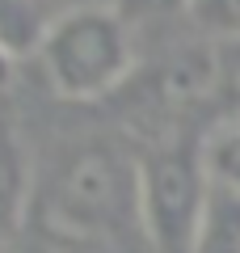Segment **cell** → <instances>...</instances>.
<instances>
[{"label": "cell", "mask_w": 240, "mask_h": 253, "mask_svg": "<svg viewBox=\"0 0 240 253\" xmlns=\"http://www.w3.org/2000/svg\"><path fill=\"white\" fill-rule=\"evenodd\" d=\"M55 13H46L38 0H0V51L17 59L26 51H38L42 30Z\"/></svg>", "instance_id": "52a82bcc"}, {"label": "cell", "mask_w": 240, "mask_h": 253, "mask_svg": "<svg viewBox=\"0 0 240 253\" xmlns=\"http://www.w3.org/2000/svg\"><path fill=\"white\" fill-rule=\"evenodd\" d=\"M110 9L131 26V21H156V17H173V13H186L190 0H106Z\"/></svg>", "instance_id": "9c48e42d"}, {"label": "cell", "mask_w": 240, "mask_h": 253, "mask_svg": "<svg viewBox=\"0 0 240 253\" xmlns=\"http://www.w3.org/2000/svg\"><path fill=\"white\" fill-rule=\"evenodd\" d=\"M46 13H63V9H76V4H89V0H38Z\"/></svg>", "instance_id": "8fae6325"}, {"label": "cell", "mask_w": 240, "mask_h": 253, "mask_svg": "<svg viewBox=\"0 0 240 253\" xmlns=\"http://www.w3.org/2000/svg\"><path fill=\"white\" fill-rule=\"evenodd\" d=\"M0 253H59V245L51 241V236H42V232H30V228H21L17 236H13L9 245Z\"/></svg>", "instance_id": "30bf717a"}, {"label": "cell", "mask_w": 240, "mask_h": 253, "mask_svg": "<svg viewBox=\"0 0 240 253\" xmlns=\"http://www.w3.org/2000/svg\"><path fill=\"white\" fill-rule=\"evenodd\" d=\"M34 55L51 89L68 101H97L135 72L131 26L101 0L55 13Z\"/></svg>", "instance_id": "6da1fadb"}, {"label": "cell", "mask_w": 240, "mask_h": 253, "mask_svg": "<svg viewBox=\"0 0 240 253\" xmlns=\"http://www.w3.org/2000/svg\"><path fill=\"white\" fill-rule=\"evenodd\" d=\"M206 194L211 181L198 165V152L156 148L135 165V219L152 253H194Z\"/></svg>", "instance_id": "3957f363"}, {"label": "cell", "mask_w": 240, "mask_h": 253, "mask_svg": "<svg viewBox=\"0 0 240 253\" xmlns=\"http://www.w3.org/2000/svg\"><path fill=\"white\" fill-rule=\"evenodd\" d=\"M9 68H13V59L0 51V89H4V81H9Z\"/></svg>", "instance_id": "7c38bea8"}, {"label": "cell", "mask_w": 240, "mask_h": 253, "mask_svg": "<svg viewBox=\"0 0 240 253\" xmlns=\"http://www.w3.org/2000/svg\"><path fill=\"white\" fill-rule=\"evenodd\" d=\"M42 215L55 232L101 236L135 215V165L110 144H84L55 169L42 199Z\"/></svg>", "instance_id": "7a4b0ae2"}, {"label": "cell", "mask_w": 240, "mask_h": 253, "mask_svg": "<svg viewBox=\"0 0 240 253\" xmlns=\"http://www.w3.org/2000/svg\"><path fill=\"white\" fill-rule=\"evenodd\" d=\"M30 203V161L13 131H0V249L21 232Z\"/></svg>", "instance_id": "277c9868"}, {"label": "cell", "mask_w": 240, "mask_h": 253, "mask_svg": "<svg viewBox=\"0 0 240 253\" xmlns=\"http://www.w3.org/2000/svg\"><path fill=\"white\" fill-rule=\"evenodd\" d=\"M198 165L215 190L240 194V114H228L198 144Z\"/></svg>", "instance_id": "5b68a950"}, {"label": "cell", "mask_w": 240, "mask_h": 253, "mask_svg": "<svg viewBox=\"0 0 240 253\" xmlns=\"http://www.w3.org/2000/svg\"><path fill=\"white\" fill-rule=\"evenodd\" d=\"M190 17L198 30H206L211 38H228L240 42V0H190Z\"/></svg>", "instance_id": "ba28073f"}, {"label": "cell", "mask_w": 240, "mask_h": 253, "mask_svg": "<svg viewBox=\"0 0 240 253\" xmlns=\"http://www.w3.org/2000/svg\"><path fill=\"white\" fill-rule=\"evenodd\" d=\"M194 253H240V194L211 186L202 224L194 236Z\"/></svg>", "instance_id": "8992f818"}]
</instances>
